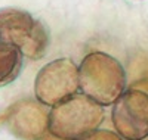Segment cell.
I'll use <instances>...</instances> for the list:
<instances>
[{"label": "cell", "instance_id": "obj_4", "mask_svg": "<svg viewBox=\"0 0 148 140\" xmlns=\"http://www.w3.org/2000/svg\"><path fill=\"white\" fill-rule=\"evenodd\" d=\"M80 88L79 67L68 58L47 62L34 80L36 99L46 106H55L70 99Z\"/></svg>", "mask_w": 148, "mask_h": 140}, {"label": "cell", "instance_id": "obj_6", "mask_svg": "<svg viewBox=\"0 0 148 140\" xmlns=\"http://www.w3.org/2000/svg\"><path fill=\"white\" fill-rule=\"evenodd\" d=\"M46 105L34 99H21L0 112V127L8 124L10 133L19 140H39L49 130Z\"/></svg>", "mask_w": 148, "mask_h": 140}, {"label": "cell", "instance_id": "obj_5", "mask_svg": "<svg viewBox=\"0 0 148 140\" xmlns=\"http://www.w3.org/2000/svg\"><path fill=\"white\" fill-rule=\"evenodd\" d=\"M114 128L125 140H144L148 137V94L129 88L111 109Z\"/></svg>", "mask_w": 148, "mask_h": 140}, {"label": "cell", "instance_id": "obj_1", "mask_svg": "<svg viewBox=\"0 0 148 140\" xmlns=\"http://www.w3.org/2000/svg\"><path fill=\"white\" fill-rule=\"evenodd\" d=\"M80 90L102 106H110L126 92V71L113 56L104 52L86 55L79 67Z\"/></svg>", "mask_w": 148, "mask_h": 140}, {"label": "cell", "instance_id": "obj_8", "mask_svg": "<svg viewBox=\"0 0 148 140\" xmlns=\"http://www.w3.org/2000/svg\"><path fill=\"white\" fill-rule=\"evenodd\" d=\"M76 140H125L119 133L110 131V130H93L88 134H84Z\"/></svg>", "mask_w": 148, "mask_h": 140}, {"label": "cell", "instance_id": "obj_2", "mask_svg": "<svg viewBox=\"0 0 148 140\" xmlns=\"http://www.w3.org/2000/svg\"><path fill=\"white\" fill-rule=\"evenodd\" d=\"M104 106L86 94L76 93L52 106L49 133L61 140H76L96 130L104 121Z\"/></svg>", "mask_w": 148, "mask_h": 140}, {"label": "cell", "instance_id": "obj_3", "mask_svg": "<svg viewBox=\"0 0 148 140\" xmlns=\"http://www.w3.org/2000/svg\"><path fill=\"white\" fill-rule=\"evenodd\" d=\"M0 41L14 44L25 58L39 60L47 53L51 37L45 24L30 12L18 7H2Z\"/></svg>", "mask_w": 148, "mask_h": 140}, {"label": "cell", "instance_id": "obj_7", "mask_svg": "<svg viewBox=\"0 0 148 140\" xmlns=\"http://www.w3.org/2000/svg\"><path fill=\"white\" fill-rule=\"evenodd\" d=\"M22 52L14 44L0 41V87L14 83L22 69Z\"/></svg>", "mask_w": 148, "mask_h": 140}]
</instances>
